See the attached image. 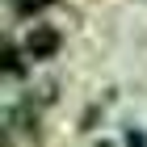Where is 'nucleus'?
Returning <instances> with one entry per match:
<instances>
[{"mask_svg":"<svg viewBox=\"0 0 147 147\" xmlns=\"http://www.w3.org/2000/svg\"><path fill=\"white\" fill-rule=\"evenodd\" d=\"M30 51H25V42H4V59H0V71H4V80L9 84H17V80H25V71H30Z\"/></svg>","mask_w":147,"mask_h":147,"instance_id":"2","label":"nucleus"},{"mask_svg":"<svg viewBox=\"0 0 147 147\" xmlns=\"http://www.w3.org/2000/svg\"><path fill=\"white\" fill-rule=\"evenodd\" d=\"M126 147H147V135L143 130H130V135H126Z\"/></svg>","mask_w":147,"mask_h":147,"instance_id":"4","label":"nucleus"},{"mask_svg":"<svg viewBox=\"0 0 147 147\" xmlns=\"http://www.w3.org/2000/svg\"><path fill=\"white\" fill-rule=\"evenodd\" d=\"M97 147H113V143H109V139H101V143H97Z\"/></svg>","mask_w":147,"mask_h":147,"instance_id":"5","label":"nucleus"},{"mask_svg":"<svg viewBox=\"0 0 147 147\" xmlns=\"http://www.w3.org/2000/svg\"><path fill=\"white\" fill-rule=\"evenodd\" d=\"M51 4H55V0H9V9L17 13L21 21H38V17H42Z\"/></svg>","mask_w":147,"mask_h":147,"instance_id":"3","label":"nucleus"},{"mask_svg":"<svg viewBox=\"0 0 147 147\" xmlns=\"http://www.w3.org/2000/svg\"><path fill=\"white\" fill-rule=\"evenodd\" d=\"M25 51H30L34 63H46V59H55L63 51V34H59L55 25H46V21H34L30 34H25Z\"/></svg>","mask_w":147,"mask_h":147,"instance_id":"1","label":"nucleus"}]
</instances>
